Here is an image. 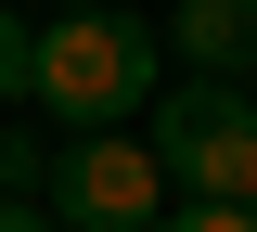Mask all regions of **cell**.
<instances>
[{"mask_svg":"<svg viewBox=\"0 0 257 232\" xmlns=\"http://www.w3.org/2000/svg\"><path fill=\"white\" fill-rule=\"evenodd\" d=\"M155 26L142 13H116V0H90V13H52L39 26V116H64V129H116L128 103H155Z\"/></svg>","mask_w":257,"mask_h":232,"instance_id":"obj_1","label":"cell"},{"mask_svg":"<svg viewBox=\"0 0 257 232\" xmlns=\"http://www.w3.org/2000/svg\"><path fill=\"white\" fill-rule=\"evenodd\" d=\"M155 168H167V194L193 206H244L257 194V91L244 78H180V91H155Z\"/></svg>","mask_w":257,"mask_h":232,"instance_id":"obj_2","label":"cell"},{"mask_svg":"<svg viewBox=\"0 0 257 232\" xmlns=\"http://www.w3.org/2000/svg\"><path fill=\"white\" fill-rule=\"evenodd\" d=\"M52 219L64 232H155L167 219V168H155V142H128V129H64V155H52Z\"/></svg>","mask_w":257,"mask_h":232,"instance_id":"obj_3","label":"cell"},{"mask_svg":"<svg viewBox=\"0 0 257 232\" xmlns=\"http://www.w3.org/2000/svg\"><path fill=\"white\" fill-rule=\"evenodd\" d=\"M244 39H257V0H180V52H193V78H231V65H244Z\"/></svg>","mask_w":257,"mask_h":232,"instance_id":"obj_4","label":"cell"},{"mask_svg":"<svg viewBox=\"0 0 257 232\" xmlns=\"http://www.w3.org/2000/svg\"><path fill=\"white\" fill-rule=\"evenodd\" d=\"M0 103H39V26L0 13Z\"/></svg>","mask_w":257,"mask_h":232,"instance_id":"obj_5","label":"cell"},{"mask_svg":"<svg viewBox=\"0 0 257 232\" xmlns=\"http://www.w3.org/2000/svg\"><path fill=\"white\" fill-rule=\"evenodd\" d=\"M39 181H52V142L39 129H0V194H39Z\"/></svg>","mask_w":257,"mask_h":232,"instance_id":"obj_6","label":"cell"},{"mask_svg":"<svg viewBox=\"0 0 257 232\" xmlns=\"http://www.w3.org/2000/svg\"><path fill=\"white\" fill-rule=\"evenodd\" d=\"M155 232H257V206H193L180 194V219H155Z\"/></svg>","mask_w":257,"mask_h":232,"instance_id":"obj_7","label":"cell"},{"mask_svg":"<svg viewBox=\"0 0 257 232\" xmlns=\"http://www.w3.org/2000/svg\"><path fill=\"white\" fill-rule=\"evenodd\" d=\"M0 232H64V219H52V206H13V194H0Z\"/></svg>","mask_w":257,"mask_h":232,"instance_id":"obj_8","label":"cell"},{"mask_svg":"<svg viewBox=\"0 0 257 232\" xmlns=\"http://www.w3.org/2000/svg\"><path fill=\"white\" fill-rule=\"evenodd\" d=\"M244 91H257V39H244Z\"/></svg>","mask_w":257,"mask_h":232,"instance_id":"obj_9","label":"cell"},{"mask_svg":"<svg viewBox=\"0 0 257 232\" xmlns=\"http://www.w3.org/2000/svg\"><path fill=\"white\" fill-rule=\"evenodd\" d=\"M52 13H90V0H52Z\"/></svg>","mask_w":257,"mask_h":232,"instance_id":"obj_10","label":"cell"},{"mask_svg":"<svg viewBox=\"0 0 257 232\" xmlns=\"http://www.w3.org/2000/svg\"><path fill=\"white\" fill-rule=\"evenodd\" d=\"M244 206H257V194H244Z\"/></svg>","mask_w":257,"mask_h":232,"instance_id":"obj_11","label":"cell"}]
</instances>
